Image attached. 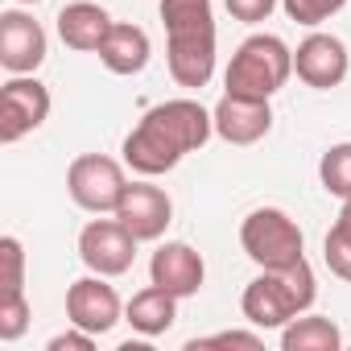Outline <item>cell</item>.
Returning <instances> with one entry per match:
<instances>
[{
	"mask_svg": "<svg viewBox=\"0 0 351 351\" xmlns=\"http://www.w3.org/2000/svg\"><path fill=\"white\" fill-rule=\"evenodd\" d=\"M215 132L211 112L199 99H165L141 116V124L124 136V165L141 178L169 173L186 153L203 149Z\"/></svg>",
	"mask_w": 351,
	"mask_h": 351,
	"instance_id": "cell-1",
	"label": "cell"
},
{
	"mask_svg": "<svg viewBox=\"0 0 351 351\" xmlns=\"http://www.w3.org/2000/svg\"><path fill=\"white\" fill-rule=\"evenodd\" d=\"M165 58L178 87H207L215 75V9L211 0H161Z\"/></svg>",
	"mask_w": 351,
	"mask_h": 351,
	"instance_id": "cell-2",
	"label": "cell"
},
{
	"mask_svg": "<svg viewBox=\"0 0 351 351\" xmlns=\"http://www.w3.org/2000/svg\"><path fill=\"white\" fill-rule=\"evenodd\" d=\"M318 298V285H314V269L310 261H293L285 269H261L256 281L244 285V298H240V310L252 326L261 330H281L285 322H293L298 314H306Z\"/></svg>",
	"mask_w": 351,
	"mask_h": 351,
	"instance_id": "cell-3",
	"label": "cell"
},
{
	"mask_svg": "<svg viewBox=\"0 0 351 351\" xmlns=\"http://www.w3.org/2000/svg\"><path fill=\"white\" fill-rule=\"evenodd\" d=\"M289 75H293V50L277 34H252L236 46V54L228 62V75H223V87L236 91V95L273 99L285 87Z\"/></svg>",
	"mask_w": 351,
	"mask_h": 351,
	"instance_id": "cell-4",
	"label": "cell"
},
{
	"mask_svg": "<svg viewBox=\"0 0 351 351\" xmlns=\"http://www.w3.org/2000/svg\"><path fill=\"white\" fill-rule=\"evenodd\" d=\"M240 248L261 269H285L306 256V236L281 207H256L240 223Z\"/></svg>",
	"mask_w": 351,
	"mask_h": 351,
	"instance_id": "cell-5",
	"label": "cell"
},
{
	"mask_svg": "<svg viewBox=\"0 0 351 351\" xmlns=\"http://www.w3.org/2000/svg\"><path fill=\"white\" fill-rule=\"evenodd\" d=\"M66 191L71 199L91 211V215H116L124 191H128V178H124V165L104 157V153H83L71 161L66 169Z\"/></svg>",
	"mask_w": 351,
	"mask_h": 351,
	"instance_id": "cell-6",
	"label": "cell"
},
{
	"mask_svg": "<svg viewBox=\"0 0 351 351\" xmlns=\"http://www.w3.org/2000/svg\"><path fill=\"white\" fill-rule=\"evenodd\" d=\"M50 120V87L34 75H13L0 87V141L17 145Z\"/></svg>",
	"mask_w": 351,
	"mask_h": 351,
	"instance_id": "cell-7",
	"label": "cell"
},
{
	"mask_svg": "<svg viewBox=\"0 0 351 351\" xmlns=\"http://www.w3.org/2000/svg\"><path fill=\"white\" fill-rule=\"evenodd\" d=\"M136 236L120 219H91L79 232V261L99 277H120L136 261Z\"/></svg>",
	"mask_w": 351,
	"mask_h": 351,
	"instance_id": "cell-8",
	"label": "cell"
},
{
	"mask_svg": "<svg viewBox=\"0 0 351 351\" xmlns=\"http://www.w3.org/2000/svg\"><path fill=\"white\" fill-rule=\"evenodd\" d=\"M120 318H124V306H120V293L108 285V277L91 273L66 289V322L71 326H83L91 335H108Z\"/></svg>",
	"mask_w": 351,
	"mask_h": 351,
	"instance_id": "cell-9",
	"label": "cell"
},
{
	"mask_svg": "<svg viewBox=\"0 0 351 351\" xmlns=\"http://www.w3.org/2000/svg\"><path fill=\"white\" fill-rule=\"evenodd\" d=\"M211 120H215V136L219 141H228V145H256L273 128V108L261 95L223 91V99L211 108Z\"/></svg>",
	"mask_w": 351,
	"mask_h": 351,
	"instance_id": "cell-10",
	"label": "cell"
},
{
	"mask_svg": "<svg viewBox=\"0 0 351 351\" xmlns=\"http://www.w3.org/2000/svg\"><path fill=\"white\" fill-rule=\"evenodd\" d=\"M46 62V29L21 9L0 13V66L9 75H34Z\"/></svg>",
	"mask_w": 351,
	"mask_h": 351,
	"instance_id": "cell-11",
	"label": "cell"
},
{
	"mask_svg": "<svg viewBox=\"0 0 351 351\" xmlns=\"http://www.w3.org/2000/svg\"><path fill=\"white\" fill-rule=\"evenodd\" d=\"M351 71V54L335 34H310L298 50H293V75L314 87V91H330L347 79Z\"/></svg>",
	"mask_w": 351,
	"mask_h": 351,
	"instance_id": "cell-12",
	"label": "cell"
},
{
	"mask_svg": "<svg viewBox=\"0 0 351 351\" xmlns=\"http://www.w3.org/2000/svg\"><path fill=\"white\" fill-rule=\"evenodd\" d=\"M116 219L145 244V240H161L165 228L173 223V203L161 186L153 182H128L120 207H116Z\"/></svg>",
	"mask_w": 351,
	"mask_h": 351,
	"instance_id": "cell-13",
	"label": "cell"
},
{
	"mask_svg": "<svg viewBox=\"0 0 351 351\" xmlns=\"http://www.w3.org/2000/svg\"><path fill=\"white\" fill-rule=\"evenodd\" d=\"M203 277H207L203 256H199L191 244H182V240L161 244V248L153 252V261H149V281L161 285V289H169L178 302H182V298H195V293L203 289Z\"/></svg>",
	"mask_w": 351,
	"mask_h": 351,
	"instance_id": "cell-14",
	"label": "cell"
},
{
	"mask_svg": "<svg viewBox=\"0 0 351 351\" xmlns=\"http://www.w3.org/2000/svg\"><path fill=\"white\" fill-rule=\"evenodd\" d=\"M112 25L116 21L108 17L104 5H95V0H75V5H66L58 13V38L71 50H79V54H95L104 46V38H108Z\"/></svg>",
	"mask_w": 351,
	"mask_h": 351,
	"instance_id": "cell-15",
	"label": "cell"
},
{
	"mask_svg": "<svg viewBox=\"0 0 351 351\" xmlns=\"http://www.w3.org/2000/svg\"><path fill=\"white\" fill-rule=\"evenodd\" d=\"M95 54H99V62H104L112 75H141V71L149 66V34H145L141 25L116 21Z\"/></svg>",
	"mask_w": 351,
	"mask_h": 351,
	"instance_id": "cell-16",
	"label": "cell"
},
{
	"mask_svg": "<svg viewBox=\"0 0 351 351\" xmlns=\"http://www.w3.org/2000/svg\"><path fill=\"white\" fill-rule=\"evenodd\" d=\"M124 322L136 335L157 339V335H165L173 322H178V298H173L169 289H161V285H149V289L132 293V302L124 306Z\"/></svg>",
	"mask_w": 351,
	"mask_h": 351,
	"instance_id": "cell-17",
	"label": "cell"
},
{
	"mask_svg": "<svg viewBox=\"0 0 351 351\" xmlns=\"http://www.w3.org/2000/svg\"><path fill=\"white\" fill-rule=\"evenodd\" d=\"M343 330L322 314H298L281 326V351H339Z\"/></svg>",
	"mask_w": 351,
	"mask_h": 351,
	"instance_id": "cell-18",
	"label": "cell"
},
{
	"mask_svg": "<svg viewBox=\"0 0 351 351\" xmlns=\"http://www.w3.org/2000/svg\"><path fill=\"white\" fill-rule=\"evenodd\" d=\"M322 261L335 277L351 281V199H343V211H339L335 228L322 240Z\"/></svg>",
	"mask_w": 351,
	"mask_h": 351,
	"instance_id": "cell-19",
	"label": "cell"
},
{
	"mask_svg": "<svg viewBox=\"0 0 351 351\" xmlns=\"http://www.w3.org/2000/svg\"><path fill=\"white\" fill-rule=\"evenodd\" d=\"M318 182L335 199H351V141H339L318 161Z\"/></svg>",
	"mask_w": 351,
	"mask_h": 351,
	"instance_id": "cell-20",
	"label": "cell"
},
{
	"mask_svg": "<svg viewBox=\"0 0 351 351\" xmlns=\"http://www.w3.org/2000/svg\"><path fill=\"white\" fill-rule=\"evenodd\" d=\"M25 289V248L17 236L0 240V298Z\"/></svg>",
	"mask_w": 351,
	"mask_h": 351,
	"instance_id": "cell-21",
	"label": "cell"
},
{
	"mask_svg": "<svg viewBox=\"0 0 351 351\" xmlns=\"http://www.w3.org/2000/svg\"><path fill=\"white\" fill-rule=\"evenodd\" d=\"M29 330V298L21 293H5L0 298V343H17Z\"/></svg>",
	"mask_w": 351,
	"mask_h": 351,
	"instance_id": "cell-22",
	"label": "cell"
},
{
	"mask_svg": "<svg viewBox=\"0 0 351 351\" xmlns=\"http://www.w3.org/2000/svg\"><path fill=\"white\" fill-rule=\"evenodd\" d=\"M343 5H347V0H281L285 17L298 21V25H322V21H330Z\"/></svg>",
	"mask_w": 351,
	"mask_h": 351,
	"instance_id": "cell-23",
	"label": "cell"
},
{
	"mask_svg": "<svg viewBox=\"0 0 351 351\" xmlns=\"http://www.w3.org/2000/svg\"><path fill=\"white\" fill-rule=\"evenodd\" d=\"M265 339L256 335V330H219V335H207V339H191L186 347L191 351H207V347H261Z\"/></svg>",
	"mask_w": 351,
	"mask_h": 351,
	"instance_id": "cell-24",
	"label": "cell"
},
{
	"mask_svg": "<svg viewBox=\"0 0 351 351\" xmlns=\"http://www.w3.org/2000/svg\"><path fill=\"white\" fill-rule=\"evenodd\" d=\"M223 5H228V13H232L236 21H244V25H261V21L273 17V9L281 5V0H223Z\"/></svg>",
	"mask_w": 351,
	"mask_h": 351,
	"instance_id": "cell-25",
	"label": "cell"
},
{
	"mask_svg": "<svg viewBox=\"0 0 351 351\" xmlns=\"http://www.w3.org/2000/svg\"><path fill=\"white\" fill-rule=\"evenodd\" d=\"M95 339H99V335H91V330H83V326H71L66 335H54V339H50V351H91Z\"/></svg>",
	"mask_w": 351,
	"mask_h": 351,
	"instance_id": "cell-26",
	"label": "cell"
},
{
	"mask_svg": "<svg viewBox=\"0 0 351 351\" xmlns=\"http://www.w3.org/2000/svg\"><path fill=\"white\" fill-rule=\"evenodd\" d=\"M17 5H38V0H17Z\"/></svg>",
	"mask_w": 351,
	"mask_h": 351,
	"instance_id": "cell-27",
	"label": "cell"
}]
</instances>
